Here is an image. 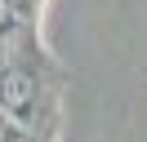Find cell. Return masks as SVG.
<instances>
[{"instance_id":"5","label":"cell","mask_w":147,"mask_h":142,"mask_svg":"<svg viewBox=\"0 0 147 142\" xmlns=\"http://www.w3.org/2000/svg\"><path fill=\"white\" fill-rule=\"evenodd\" d=\"M0 142H5V124H0Z\"/></svg>"},{"instance_id":"1","label":"cell","mask_w":147,"mask_h":142,"mask_svg":"<svg viewBox=\"0 0 147 142\" xmlns=\"http://www.w3.org/2000/svg\"><path fill=\"white\" fill-rule=\"evenodd\" d=\"M0 102L9 107V111H27L36 102V80L27 71H5L0 76Z\"/></svg>"},{"instance_id":"2","label":"cell","mask_w":147,"mask_h":142,"mask_svg":"<svg viewBox=\"0 0 147 142\" xmlns=\"http://www.w3.org/2000/svg\"><path fill=\"white\" fill-rule=\"evenodd\" d=\"M9 22V0H0V27Z\"/></svg>"},{"instance_id":"3","label":"cell","mask_w":147,"mask_h":142,"mask_svg":"<svg viewBox=\"0 0 147 142\" xmlns=\"http://www.w3.org/2000/svg\"><path fill=\"white\" fill-rule=\"evenodd\" d=\"M5 142H31V138H5Z\"/></svg>"},{"instance_id":"4","label":"cell","mask_w":147,"mask_h":142,"mask_svg":"<svg viewBox=\"0 0 147 142\" xmlns=\"http://www.w3.org/2000/svg\"><path fill=\"white\" fill-rule=\"evenodd\" d=\"M9 5H31V0H9Z\"/></svg>"}]
</instances>
